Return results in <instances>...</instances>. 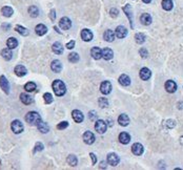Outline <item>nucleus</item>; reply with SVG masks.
<instances>
[{"label":"nucleus","instance_id":"1","mask_svg":"<svg viewBox=\"0 0 183 170\" xmlns=\"http://www.w3.org/2000/svg\"><path fill=\"white\" fill-rule=\"evenodd\" d=\"M52 86H53V90L55 92V94L58 97L63 96L65 94V92H66L65 84L61 80H55L53 82V84H52Z\"/></svg>","mask_w":183,"mask_h":170},{"label":"nucleus","instance_id":"2","mask_svg":"<svg viewBox=\"0 0 183 170\" xmlns=\"http://www.w3.org/2000/svg\"><path fill=\"white\" fill-rule=\"evenodd\" d=\"M40 120H41V117H40L39 113H36V111H30V113H28L26 116V121L30 125H32V126H34V125L37 126V124L39 123Z\"/></svg>","mask_w":183,"mask_h":170},{"label":"nucleus","instance_id":"3","mask_svg":"<svg viewBox=\"0 0 183 170\" xmlns=\"http://www.w3.org/2000/svg\"><path fill=\"white\" fill-rule=\"evenodd\" d=\"M11 128L14 131V133L18 134V133H21L23 131V124L19 120H14L12 122V124H11Z\"/></svg>","mask_w":183,"mask_h":170},{"label":"nucleus","instance_id":"4","mask_svg":"<svg viewBox=\"0 0 183 170\" xmlns=\"http://www.w3.org/2000/svg\"><path fill=\"white\" fill-rule=\"evenodd\" d=\"M95 129L97 132L99 133H104L107 129V125L105 124V122L103 120H97L96 121V124H95Z\"/></svg>","mask_w":183,"mask_h":170},{"label":"nucleus","instance_id":"5","mask_svg":"<svg viewBox=\"0 0 183 170\" xmlns=\"http://www.w3.org/2000/svg\"><path fill=\"white\" fill-rule=\"evenodd\" d=\"M123 12H124L125 15L128 16L130 24L133 28H134V18H133V12H132V7H131V4H125V7H123Z\"/></svg>","mask_w":183,"mask_h":170},{"label":"nucleus","instance_id":"6","mask_svg":"<svg viewBox=\"0 0 183 170\" xmlns=\"http://www.w3.org/2000/svg\"><path fill=\"white\" fill-rule=\"evenodd\" d=\"M59 26L62 28L63 31H67L70 30L71 26H72V21H71L70 18L67 17H62L59 21Z\"/></svg>","mask_w":183,"mask_h":170},{"label":"nucleus","instance_id":"7","mask_svg":"<svg viewBox=\"0 0 183 170\" xmlns=\"http://www.w3.org/2000/svg\"><path fill=\"white\" fill-rule=\"evenodd\" d=\"M164 87H165V90H166L167 92H169V94H174V92L177 90V84L175 81L168 80L165 82Z\"/></svg>","mask_w":183,"mask_h":170},{"label":"nucleus","instance_id":"8","mask_svg":"<svg viewBox=\"0 0 183 170\" xmlns=\"http://www.w3.org/2000/svg\"><path fill=\"white\" fill-rule=\"evenodd\" d=\"M120 162V159H119V156L117 155L116 153H109L107 155V163L109 164L111 166H117Z\"/></svg>","mask_w":183,"mask_h":170},{"label":"nucleus","instance_id":"9","mask_svg":"<svg viewBox=\"0 0 183 170\" xmlns=\"http://www.w3.org/2000/svg\"><path fill=\"white\" fill-rule=\"evenodd\" d=\"M100 92L103 94H109L112 92V84L109 81H104L100 85Z\"/></svg>","mask_w":183,"mask_h":170},{"label":"nucleus","instance_id":"10","mask_svg":"<svg viewBox=\"0 0 183 170\" xmlns=\"http://www.w3.org/2000/svg\"><path fill=\"white\" fill-rule=\"evenodd\" d=\"M0 87L2 88V90L5 94L9 92V83L4 76H0Z\"/></svg>","mask_w":183,"mask_h":170},{"label":"nucleus","instance_id":"11","mask_svg":"<svg viewBox=\"0 0 183 170\" xmlns=\"http://www.w3.org/2000/svg\"><path fill=\"white\" fill-rule=\"evenodd\" d=\"M83 141L85 144L92 145L95 142V136H94V133L90 132V131H85L83 134Z\"/></svg>","mask_w":183,"mask_h":170},{"label":"nucleus","instance_id":"12","mask_svg":"<svg viewBox=\"0 0 183 170\" xmlns=\"http://www.w3.org/2000/svg\"><path fill=\"white\" fill-rule=\"evenodd\" d=\"M81 38L85 42L92 41L93 40V33L90 32V30H87V28H84V30L81 31Z\"/></svg>","mask_w":183,"mask_h":170},{"label":"nucleus","instance_id":"13","mask_svg":"<svg viewBox=\"0 0 183 170\" xmlns=\"http://www.w3.org/2000/svg\"><path fill=\"white\" fill-rule=\"evenodd\" d=\"M72 117H73V119H74V121L76 123H81L82 121H83V119H84L83 113H82L80 110H78V109H75V110H73Z\"/></svg>","mask_w":183,"mask_h":170},{"label":"nucleus","instance_id":"14","mask_svg":"<svg viewBox=\"0 0 183 170\" xmlns=\"http://www.w3.org/2000/svg\"><path fill=\"white\" fill-rule=\"evenodd\" d=\"M90 55L95 60H99L102 58V49H100L97 46H94L92 49H90Z\"/></svg>","mask_w":183,"mask_h":170},{"label":"nucleus","instance_id":"15","mask_svg":"<svg viewBox=\"0 0 183 170\" xmlns=\"http://www.w3.org/2000/svg\"><path fill=\"white\" fill-rule=\"evenodd\" d=\"M116 36L120 39H123L128 36V30L122 25H119L118 28H116Z\"/></svg>","mask_w":183,"mask_h":170},{"label":"nucleus","instance_id":"16","mask_svg":"<svg viewBox=\"0 0 183 170\" xmlns=\"http://www.w3.org/2000/svg\"><path fill=\"white\" fill-rule=\"evenodd\" d=\"M143 146H142L140 143H135L134 145L132 146V151L134 154L136 155H141L143 153Z\"/></svg>","mask_w":183,"mask_h":170},{"label":"nucleus","instance_id":"17","mask_svg":"<svg viewBox=\"0 0 183 170\" xmlns=\"http://www.w3.org/2000/svg\"><path fill=\"white\" fill-rule=\"evenodd\" d=\"M140 21H141V23L143 25H149L152 23V21H153V19H152V16L149 14L144 13V14H142L141 17H140Z\"/></svg>","mask_w":183,"mask_h":170},{"label":"nucleus","instance_id":"18","mask_svg":"<svg viewBox=\"0 0 183 170\" xmlns=\"http://www.w3.org/2000/svg\"><path fill=\"white\" fill-rule=\"evenodd\" d=\"M114 57V52L112 51L111 48L105 47L102 49V58L104 60H111Z\"/></svg>","mask_w":183,"mask_h":170},{"label":"nucleus","instance_id":"19","mask_svg":"<svg viewBox=\"0 0 183 170\" xmlns=\"http://www.w3.org/2000/svg\"><path fill=\"white\" fill-rule=\"evenodd\" d=\"M51 68L54 73H60L61 69H62V64L59 60H54L51 64Z\"/></svg>","mask_w":183,"mask_h":170},{"label":"nucleus","instance_id":"20","mask_svg":"<svg viewBox=\"0 0 183 170\" xmlns=\"http://www.w3.org/2000/svg\"><path fill=\"white\" fill-rule=\"evenodd\" d=\"M37 128H38V130H39L40 132H42V133H47V132H49L50 131L49 125H47L45 122H43L42 120H40L39 123L37 124Z\"/></svg>","mask_w":183,"mask_h":170},{"label":"nucleus","instance_id":"21","mask_svg":"<svg viewBox=\"0 0 183 170\" xmlns=\"http://www.w3.org/2000/svg\"><path fill=\"white\" fill-rule=\"evenodd\" d=\"M151 76H152V73L149 69L146 68V67L141 68V70H140V78H141L142 80H144V81L148 80V79L151 78Z\"/></svg>","mask_w":183,"mask_h":170},{"label":"nucleus","instance_id":"22","mask_svg":"<svg viewBox=\"0 0 183 170\" xmlns=\"http://www.w3.org/2000/svg\"><path fill=\"white\" fill-rule=\"evenodd\" d=\"M35 32L38 36H43V35H45L47 33V28L44 25V24H41V23H40V24L36 25Z\"/></svg>","mask_w":183,"mask_h":170},{"label":"nucleus","instance_id":"23","mask_svg":"<svg viewBox=\"0 0 183 170\" xmlns=\"http://www.w3.org/2000/svg\"><path fill=\"white\" fill-rule=\"evenodd\" d=\"M26 73H28V70H26V68L23 65H17L15 67V74H16V76L24 77L26 75Z\"/></svg>","mask_w":183,"mask_h":170},{"label":"nucleus","instance_id":"24","mask_svg":"<svg viewBox=\"0 0 183 170\" xmlns=\"http://www.w3.org/2000/svg\"><path fill=\"white\" fill-rule=\"evenodd\" d=\"M52 49L56 55H61L63 53V45L60 42H55V43L52 45Z\"/></svg>","mask_w":183,"mask_h":170},{"label":"nucleus","instance_id":"25","mask_svg":"<svg viewBox=\"0 0 183 170\" xmlns=\"http://www.w3.org/2000/svg\"><path fill=\"white\" fill-rule=\"evenodd\" d=\"M119 83H120V85H122V86H128V85L131 84V79L130 77L128 76V75H121L120 77H119L118 79Z\"/></svg>","mask_w":183,"mask_h":170},{"label":"nucleus","instance_id":"26","mask_svg":"<svg viewBox=\"0 0 183 170\" xmlns=\"http://www.w3.org/2000/svg\"><path fill=\"white\" fill-rule=\"evenodd\" d=\"M118 123L121 126H128L130 124V118L128 117V115H120L118 118Z\"/></svg>","mask_w":183,"mask_h":170},{"label":"nucleus","instance_id":"27","mask_svg":"<svg viewBox=\"0 0 183 170\" xmlns=\"http://www.w3.org/2000/svg\"><path fill=\"white\" fill-rule=\"evenodd\" d=\"M119 141H120L121 144H128L131 141V137L130 134H128V132H121L120 134H119Z\"/></svg>","mask_w":183,"mask_h":170},{"label":"nucleus","instance_id":"28","mask_svg":"<svg viewBox=\"0 0 183 170\" xmlns=\"http://www.w3.org/2000/svg\"><path fill=\"white\" fill-rule=\"evenodd\" d=\"M103 38H104V40L107 42L114 41V39H115V33H114L112 30L105 31L104 34H103Z\"/></svg>","mask_w":183,"mask_h":170},{"label":"nucleus","instance_id":"29","mask_svg":"<svg viewBox=\"0 0 183 170\" xmlns=\"http://www.w3.org/2000/svg\"><path fill=\"white\" fill-rule=\"evenodd\" d=\"M161 5H162V9L164 11H171L173 7H174V3H173L171 0H162Z\"/></svg>","mask_w":183,"mask_h":170},{"label":"nucleus","instance_id":"30","mask_svg":"<svg viewBox=\"0 0 183 170\" xmlns=\"http://www.w3.org/2000/svg\"><path fill=\"white\" fill-rule=\"evenodd\" d=\"M1 56H2V58L3 59H5V60H11L13 58V54H12V52H11V48H4V49H2L1 51Z\"/></svg>","mask_w":183,"mask_h":170},{"label":"nucleus","instance_id":"31","mask_svg":"<svg viewBox=\"0 0 183 170\" xmlns=\"http://www.w3.org/2000/svg\"><path fill=\"white\" fill-rule=\"evenodd\" d=\"M7 47L11 48V49H14V48H16L17 46H18V41H17L16 38L11 37V38H9V39H7Z\"/></svg>","mask_w":183,"mask_h":170},{"label":"nucleus","instance_id":"32","mask_svg":"<svg viewBox=\"0 0 183 170\" xmlns=\"http://www.w3.org/2000/svg\"><path fill=\"white\" fill-rule=\"evenodd\" d=\"M20 100H21V102H22L23 104H26V105H30V104L33 102V99L31 98V96H28V94H21Z\"/></svg>","mask_w":183,"mask_h":170},{"label":"nucleus","instance_id":"33","mask_svg":"<svg viewBox=\"0 0 183 170\" xmlns=\"http://www.w3.org/2000/svg\"><path fill=\"white\" fill-rule=\"evenodd\" d=\"M1 13L4 17H11L13 14H14V9L11 7H3L1 9Z\"/></svg>","mask_w":183,"mask_h":170},{"label":"nucleus","instance_id":"34","mask_svg":"<svg viewBox=\"0 0 183 170\" xmlns=\"http://www.w3.org/2000/svg\"><path fill=\"white\" fill-rule=\"evenodd\" d=\"M15 31H16L18 34H20L21 36H28L30 34L28 28H26L24 26H21V25H16L15 26Z\"/></svg>","mask_w":183,"mask_h":170},{"label":"nucleus","instance_id":"35","mask_svg":"<svg viewBox=\"0 0 183 170\" xmlns=\"http://www.w3.org/2000/svg\"><path fill=\"white\" fill-rule=\"evenodd\" d=\"M28 14H30V16L33 17V18H36V17H38V15H39V9H38V7H35V5H32V7H28Z\"/></svg>","mask_w":183,"mask_h":170},{"label":"nucleus","instance_id":"36","mask_svg":"<svg viewBox=\"0 0 183 170\" xmlns=\"http://www.w3.org/2000/svg\"><path fill=\"white\" fill-rule=\"evenodd\" d=\"M145 35L142 34V33H137L136 35H135V40H136V42L138 44H142L145 42Z\"/></svg>","mask_w":183,"mask_h":170},{"label":"nucleus","instance_id":"37","mask_svg":"<svg viewBox=\"0 0 183 170\" xmlns=\"http://www.w3.org/2000/svg\"><path fill=\"white\" fill-rule=\"evenodd\" d=\"M66 161L70 166H76L77 163H78V160H77V158L74 155V154H70V155L67 156Z\"/></svg>","mask_w":183,"mask_h":170},{"label":"nucleus","instance_id":"38","mask_svg":"<svg viewBox=\"0 0 183 170\" xmlns=\"http://www.w3.org/2000/svg\"><path fill=\"white\" fill-rule=\"evenodd\" d=\"M36 84L34 82H28V83H26V85H24V89L26 90L28 92H34V90L36 89Z\"/></svg>","mask_w":183,"mask_h":170},{"label":"nucleus","instance_id":"39","mask_svg":"<svg viewBox=\"0 0 183 170\" xmlns=\"http://www.w3.org/2000/svg\"><path fill=\"white\" fill-rule=\"evenodd\" d=\"M79 55L77 53H71L70 55H69V61L72 63H77L79 61Z\"/></svg>","mask_w":183,"mask_h":170},{"label":"nucleus","instance_id":"40","mask_svg":"<svg viewBox=\"0 0 183 170\" xmlns=\"http://www.w3.org/2000/svg\"><path fill=\"white\" fill-rule=\"evenodd\" d=\"M98 103H99V106L101 108H105V107L109 106V101H107L106 98H103V97L98 99Z\"/></svg>","mask_w":183,"mask_h":170},{"label":"nucleus","instance_id":"41","mask_svg":"<svg viewBox=\"0 0 183 170\" xmlns=\"http://www.w3.org/2000/svg\"><path fill=\"white\" fill-rule=\"evenodd\" d=\"M43 100H44V102H45L47 104H51L52 102L54 101L53 96H52L50 92H45V94H43Z\"/></svg>","mask_w":183,"mask_h":170},{"label":"nucleus","instance_id":"42","mask_svg":"<svg viewBox=\"0 0 183 170\" xmlns=\"http://www.w3.org/2000/svg\"><path fill=\"white\" fill-rule=\"evenodd\" d=\"M165 127H166V128H168V129H171V128H174L175 126H176V121H175V120H166V121H165Z\"/></svg>","mask_w":183,"mask_h":170},{"label":"nucleus","instance_id":"43","mask_svg":"<svg viewBox=\"0 0 183 170\" xmlns=\"http://www.w3.org/2000/svg\"><path fill=\"white\" fill-rule=\"evenodd\" d=\"M43 148H44L43 144H42L41 142H37L35 144V147H34V152L36 153V152H38V151H42Z\"/></svg>","mask_w":183,"mask_h":170},{"label":"nucleus","instance_id":"44","mask_svg":"<svg viewBox=\"0 0 183 170\" xmlns=\"http://www.w3.org/2000/svg\"><path fill=\"white\" fill-rule=\"evenodd\" d=\"M139 54H140V56H141V57L143 58V59H145V58L148 56V52H147V49H146L145 47H142V48H140Z\"/></svg>","mask_w":183,"mask_h":170},{"label":"nucleus","instance_id":"45","mask_svg":"<svg viewBox=\"0 0 183 170\" xmlns=\"http://www.w3.org/2000/svg\"><path fill=\"white\" fill-rule=\"evenodd\" d=\"M69 126V123L66 122V121H64V122H60L58 125H57V128L59 129V130H62V129H65L66 127Z\"/></svg>","mask_w":183,"mask_h":170},{"label":"nucleus","instance_id":"46","mask_svg":"<svg viewBox=\"0 0 183 170\" xmlns=\"http://www.w3.org/2000/svg\"><path fill=\"white\" fill-rule=\"evenodd\" d=\"M109 14H111V17L115 18V17H117L119 15V11L117 9H115V7H113V9H111V11H109Z\"/></svg>","mask_w":183,"mask_h":170},{"label":"nucleus","instance_id":"47","mask_svg":"<svg viewBox=\"0 0 183 170\" xmlns=\"http://www.w3.org/2000/svg\"><path fill=\"white\" fill-rule=\"evenodd\" d=\"M75 43H76V42H75L74 40H72V41H70V42H69V43L66 44V48H69V49H72V48H74Z\"/></svg>","mask_w":183,"mask_h":170},{"label":"nucleus","instance_id":"48","mask_svg":"<svg viewBox=\"0 0 183 170\" xmlns=\"http://www.w3.org/2000/svg\"><path fill=\"white\" fill-rule=\"evenodd\" d=\"M50 18H51V20H55L56 19V11L55 9H52L51 13H50Z\"/></svg>","mask_w":183,"mask_h":170},{"label":"nucleus","instance_id":"49","mask_svg":"<svg viewBox=\"0 0 183 170\" xmlns=\"http://www.w3.org/2000/svg\"><path fill=\"white\" fill-rule=\"evenodd\" d=\"M90 156L92 158V160H93V162H92V164L93 165H95L96 164V162H97V159H96V155H95V153H93V152H90Z\"/></svg>","mask_w":183,"mask_h":170},{"label":"nucleus","instance_id":"50","mask_svg":"<svg viewBox=\"0 0 183 170\" xmlns=\"http://www.w3.org/2000/svg\"><path fill=\"white\" fill-rule=\"evenodd\" d=\"M95 111H90V115H88V118H90V120H95L96 119V115H95Z\"/></svg>","mask_w":183,"mask_h":170},{"label":"nucleus","instance_id":"51","mask_svg":"<svg viewBox=\"0 0 183 170\" xmlns=\"http://www.w3.org/2000/svg\"><path fill=\"white\" fill-rule=\"evenodd\" d=\"M100 168H102V169H104V168H106V165H105V162H101V163H100Z\"/></svg>","mask_w":183,"mask_h":170},{"label":"nucleus","instance_id":"52","mask_svg":"<svg viewBox=\"0 0 183 170\" xmlns=\"http://www.w3.org/2000/svg\"><path fill=\"white\" fill-rule=\"evenodd\" d=\"M178 109H183V102H179L178 103Z\"/></svg>","mask_w":183,"mask_h":170},{"label":"nucleus","instance_id":"53","mask_svg":"<svg viewBox=\"0 0 183 170\" xmlns=\"http://www.w3.org/2000/svg\"><path fill=\"white\" fill-rule=\"evenodd\" d=\"M144 3H151L152 2V0H142Z\"/></svg>","mask_w":183,"mask_h":170},{"label":"nucleus","instance_id":"54","mask_svg":"<svg viewBox=\"0 0 183 170\" xmlns=\"http://www.w3.org/2000/svg\"><path fill=\"white\" fill-rule=\"evenodd\" d=\"M54 30H55V31H57V32H58L59 34H61V32H60V31L58 30V28H57V26H54Z\"/></svg>","mask_w":183,"mask_h":170},{"label":"nucleus","instance_id":"55","mask_svg":"<svg viewBox=\"0 0 183 170\" xmlns=\"http://www.w3.org/2000/svg\"><path fill=\"white\" fill-rule=\"evenodd\" d=\"M180 144L183 145V137H181V138H180Z\"/></svg>","mask_w":183,"mask_h":170},{"label":"nucleus","instance_id":"56","mask_svg":"<svg viewBox=\"0 0 183 170\" xmlns=\"http://www.w3.org/2000/svg\"><path fill=\"white\" fill-rule=\"evenodd\" d=\"M0 165H1V161H0Z\"/></svg>","mask_w":183,"mask_h":170}]
</instances>
